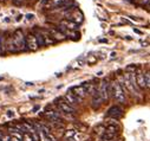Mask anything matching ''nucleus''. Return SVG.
I'll return each instance as SVG.
<instances>
[{
  "label": "nucleus",
  "mask_w": 150,
  "mask_h": 141,
  "mask_svg": "<svg viewBox=\"0 0 150 141\" xmlns=\"http://www.w3.org/2000/svg\"><path fill=\"white\" fill-rule=\"evenodd\" d=\"M25 18H26L27 20H32V19H34V14H32V13H27V14L25 16Z\"/></svg>",
  "instance_id": "24"
},
{
  "label": "nucleus",
  "mask_w": 150,
  "mask_h": 141,
  "mask_svg": "<svg viewBox=\"0 0 150 141\" xmlns=\"http://www.w3.org/2000/svg\"><path fill=\"white\" fill-rule=\"evenodd\" d=\"M21 18H23V16H21V14H19L18 17H16V21H20V20H21Z\"/></svg>",
  "instance_id": "28"
},
{
  "label": "nucleus",
  "mask_w": 150,
  "mask_h": 141,
  "mask_svg": "<svg viewBox=\"0 0 150 141\" xmlns=\"http://www.w3.org/2000/svg\"><path fill=\"white\" fill-rule=\"evenodd\" d=\"M71 5V0H47L45 6L47 9L53 7H69Z\"/></svg>",
  "instance_id": "6"
},
{
  "label": "nucleus",
  "mask_w": 150,
  "mask_h": 141,
  "mask_svg": "<svg viewBox=\"0 0 150 141\" xmlns=\"http://www.w3.org/2000/svg\"><path fill=\"white\" fill-rule=\"evenodd\" d=\"M45 118L47 120H50L51 122H54V123H62V118H60V113L59 112H54V110H47L45 112Z\"/></svg>",
  "instance_id": "8"
},
{
  "label": "nucleus",
  "mask_w": 150,
  "mask_h": 141,
  "mask_svg": "<svg viewBox=\"0 0 150 141\" xmlns=\"http://www.w3.org/2000/svg\"><path fill=\"white\" fill-rule=\"evenodd\" d=\"M110 96L114 97L116 102L123 103L125 102V94L123 87L120 84L118 81H112L110 82Z\"/></svg>",
  "instance_id": "2"
},
{
  "label": "nucleus",
  "mask_w": 150,
  "mask_h": 141,
  "mask_svg": "<svg viewBox=\"0 0 150 141\" xmlns=\"http://www.w3.org/2000/svg\"><path fill=\"white\" fill-rule=\"evenodd\" d=\"M97 90H98V94L100 95L103 102L104 101H108L110 98V82L108 80H103L100 82L99 88Z\"/></svg>",
  "instance_id": "3"
},
{
  "label": "nucleus",
  "mask_w": 150,
  "mask_h": 141,
  "mask_svg": "<svg viewBox=\"0 0 150 141\" xmlns=\"http://www.w3.org/2000/svg\"><path fill=\"white\" fill-rule=\"evenodd\" d=\"M6 115H7L8 118H14V112H13V110H7V112H6Z\"/></svg>",
  "instance_id": "25"
},
{
  "label": "nucleus",
  "mask_w": 150,
  "mask_h": 141,
  "mask_svg": "<svg viewBox=\"0 0 150 141\" xmlns=\"http://www.w3.org/2000/svg\"><path fill=\"white\" fill-rule=\"evenodd\" d=\"M60 26H63L64 28H66V30H69V31H70V30L76 31V30L78 28V24L73 23V21H71V20H69V19H64V20H62Z\"/></svg>",
  "instance_id": "13"
},
{
  "label": "nucleus",
  "mask_w": 150,
  "mask_h": 141,
  "mask_svg": "<svg viewBox=\"0 0 150 141\" xmlns=\"http://www.w3.org/2000/svg\"><path fill=\"white\" fill-rule=\"evenodd\" d=\"M11 141H23V140L19 137H16V136H11Z\"/></svg>",
  "instance_id": "27"
},
{
  "label": "nucleus",
  "mask_w": 150,
  "mask_h": 141,
  "mask_svg": "<svg viewBox=\"0 0 150 141\" xmlns=\"http://www.w3.org/2000/svg\"><path fill=\"white\" fill-rule=\"evenodd\" d=\"M38 48H39V45H38V42H37L34 33L30 32L26 36V49L30 51H35V50H38Z\"/></svg>",
  "instance_id": "5"
},
{
  "label": "nucleus",
  "mask_w": 150,
  "mask_h": 141,
  "mask_svg": "<svg viewBox=\"0 0 150 141\" xmlns=\"http://www.w3.org/2000/svg\"><path fill=\"white\" fill-rule=\"evenodd\" d=\"M64 100L70 104V105H72V107H73V105L74 104H77V103H79V101H78V98L76 97V96H74L70 90H67V93L65 94V96H64Z\"/></svg>",
  "instance_id": "14"
},
{
  "label": "nucleus",
  "mask_w": 150,
  "mask_h": 141,
  "mask_svg": "<svg viewBox=\"0 0 150 141\" xmlns=\"http://www.w3.org/2000/svg\"><path fill=\"white\" fill-rule=\"evenodd\" d=\"M70 91L76 96L77 98H78V101L79 102H82L85 97H86V95H88V93H86V90H85V88L83 87V85H76V87H72L71 89H70Z\"/></svg>",
  "instance_id": "7"
},
{
  "label": "nucleus",
  "mask_w": 150,
  "mask_h": 141,
  "mask_svg": "<svg viewBox=\"0 0 150 141\" xmlns=\"http://www.w3.org/2000/svg\"><path fill=\"white\" fill-rule=\"evenodd\" d=\"M23 141H33L32 135H31L30 133H24V135H23Z\"/></svg>",
  "instance_id": "22"
},
{
  "label": "nucleus",
  "mask_w": 150,
  "mask_h": 141,
  "mask_svg": "<svg viewBox=\"0 0 150 141\" xmlns=\"http://www.w3.org/2000/svg\"><path fill=\"white\" fill-rule=\"evenodd\" d=\"M136 82H137V87L141 89L145 88V80H144V73L141 69L136 70Z\"/></svg>",
  "instance_id": "11"
},
{
  "label": "nucleus",
  "mask_w": 150,
  "mask_h": 141,
  "mask_svg": "<svg viewBox=\"0 0 150 141\" xmlns=\"http://www.w3.org/2000/svg\"><path fill=\"white\" fill-rule=\"evenodd\" d=\"M122 108L118 107V105H114V107H111L109 110H108V116L110 118H114V119H120L122 116Z\"/></svg>",
  "instance_id": "10"
},
{
  "label": "nucleus",
  "mask_w": 150,
  "mask_h": 141,
  "mask_svg": "<svg viewBox=\"0 0 150 141\" xmlns=\"http://www.w3.org/2000/svg\"><path fill=\"white\" fill-rule=\"evenodd\" d=\"M134 31H135V32H136V33H139V34H141V33H142V32H141V31H139V30H137V28H134Z\"/></svg>",
  "instance_id": "30"
},
{
  "label": "nucleus",
  "mask_w": 150,
  "mask_h": 141,
  "mask_svg": "<svg viewBox=\"0 0 150 141\" xmlns=\"http://www.w3.org/2000/svg\"><path fill=\"white\" fill-rule=\"evenodd\" d=\"M49 32H50V34L52 36V38H53L54 41H64V39L66 38L65 34H64L62 31H59L58 28H50Z\"/></svg>",
  "instance_id": "12"
},
{
  "label": "nucleus",
  "mask_w": 150,
  "mask_h": 141,
  "mask_svg": "<svg viewBox=\"0 0 150 141\" xmlns=\"http://www.w3.org/2000/svg\"><path fill=\"white\" fill-rule=\"evenodd\" d=\"M3 135H4V134H3L1 132H0V139H1V136H3Z\"/></svg>",
  "instance_id": "33"
},
{
  "label": "nucleus",
  "mask_w": 150,
  "mask_h": 141,
  "mask_svg": "<svg viewBox=\"0 0 150 141\" xmlns=\"http://www.w3.org/2000/svg\"><path fill=\"white\" fill-rule=\"evenodd\" d=\"M92 107L95 108V109H97V108H99L100 105H102V103H103V100H102V97H100V95L98 94V90L92 95Z\"/></svg>",
  "instance_id": "15"
},
{
  "label": "nucleus",
  "mask_w": 150,
  "mask_h": 141,
  "mask_svg": "<svg viewBox=\"0 0 150 141\" xmlns=\"http://www.w3.org/2000/svg\"><path fill=\"white\" fill-rule=\"evenodd\" d=\"M26 85H33V83H31V82H27V83H26Z\"/></svg>",
  "instance_id": "32"
},
{
  "label": "nucleus",
  "mask_w": 150,
  "mask_h": 141,
  "mask_svg": "<svg viewBox=\"0 0 150 141\" xmlns=\"http://www.w3.org/2000/svg\"><path fill=\"white\" fill-rule=\"evenodd\" d=\"M13 4L17 5V6H21L23 5V1H21V0H13Z\"/></svg>",
  "instance_id": "26"
},
{
  "label": "nucleus",
  "mask_w": 150,
  "mask_h": 141,
  "mask_svg": "<svg viewBox=\"0 0 150 141\" xmlns=\"http://www.w3.org/2000/svg\"><path fill=\"white\" fill-rule=\"evenodd\" d=\"M5 41H6V37H4L3 34H0V55H4L6 52Z\"/></svg>",
  "instance_id": "18"
},
{
  "label": "nucleus",
  "mask_w": 150,
  "mask_h": 141,
  "mask_svg": "<svg viewBox=\"0 0 150 141\" xmlns=\"http://www.w3.org/2000/svg\"><path fill=\"white\" fill-rule=\"evenodd\" d=\"M0 141H1V139H0Z\"/></svg>",
  "instance_id": "35"
},
{
  "label": "nucleus",
  "mask_w": 150,
  "mask_h": 141,
  "mask_svg": "<svg viewBox=\"0 0 150 141\" xmlns=\"http://www.w3.org/2000/svg\"><path fill=\"white\" fill-rule=\"evenodd\" d=\"M118 132V128L115 126V125H109L104 128V133L106 134H112V135H116Z\"/></svg>",
  "instance_id": "17"
},
{
  "label": "nucleus",
  "mask_w": 150,
  "mask_h": 141,
  "mask_svg": "<svg viewBox=\"0 0 150 141\" xmlns=\"http://www.w3.org/2000/svg\"><path fill=\"white\" fill-rule=\"evenodd\" d=\"M6 51L11 53L23 52L26 50V37L21 30H17L5 41Z\"/></svg>",
  "instance_id": "1"
},
{
  "label": "nucleus",
  "mask_w": 150,
  "mask_h": 141,
  "mask_svg": "<svg viewBox=\"0 0 150 141\" xmlns=\"http://www.w3.org/2000/svg\"><path fill=\"white\" fill-rule=\"evenodd\" d=\"M1 141H11V135H3Z\"/></svg>",
  "instance_id": "23"
},
{
  "label": "nucleus",
  "mask_w": 150,
  "mask_h": 141,
  "mask_svg": "<svg viewBox=\"0 0 150 141\" xmlns=\"http://www.w3.org/2000/svg\"><path fill=\"white\" fill-rule=\"evenodd\" d=\"M144 80H145V88H150V70L144 74Z\"/></svg>",
  "instance_id": "20"
},
{
  "label": "nucleus",
  "mask_w": 150,
  "mask_h": 141,
  "mask_svg": "<svg viewBox=\"0 0 150 141\" xmlns=\"http://www.w3.org/2000/svg\"><path fill=\"white\" fill-rule=\"evenodd\" d=\"M33 33H34V36L37 38V42H38V45L39 46H45V41H44V37H43L40 30H34Z\"/></svg>",
  "instance_id": "16"
},
{
  "label": "nucleus",
  "mask_w": 150,
  "mask_h": 141,
  "mask_svg": "<svg viewBox=\"0 0 150 141\" xmlns=\"http://www.w3.org/2000/svg\"><path fill=\"white\" fill-rule=\"evenodd\" d=\"M38 109H39V105H37V107H34V108H33V110H32V112H37Z\"/></svg>",
  "instance_id": "29"
},
{
  "label": "nucleus",
  "mask_w": 150,
  "mask_h": 141,
  "mask_svg": "<svg viewBox=\"0 0 150 141\" xmlns=\"http://www.w3.org/2000/svg\"><path fill=\"white\" fill-rule=\"evenodd\" d=\"M116 135H112V134H106V133H104L103 135H102V140L103 141H109V140H112Z\"/></svg>",
  "instance_id": "21"
},
{
  "label": "nucleus",
  "mask_w": 150,
  "mask_h": 141,
  "mask_svg": "<svg viewBox=\"0 0 150 141\" xmlns=\"http://www.w3.org/2000/svg\"><path fill=\"white\" fill-rule=\"evenodd\" d=\"M148 6L150 7V0H149V1H148Z\"/></svg>",
  "instance_id": "34"
},
{
  "label": "nucleus",
  "mask_w": 150,
  "mask_h": 141,
  "mask_svg": "<svg viewBox=\"0 0 150 141\" xmlns=\"http://www.w3.org/2000/svg\"><path fill=\"white\" fill-rule=\"evenodd\" d=\"M56 102H57V107L59 108L60 113H65V114H69V115L76 113V109H74V108L72 107V105H70L65 100L58 98Z\"/></svg>",
  "instance_id": "4"
},
{
  "label": "nucleus",
  "mask_w": 150,
  "mask_h": 141,
  "mask_svg": "<svg viewBox=\"0 0 150 141\" xmlns=\"http://www.w3.org/2000/svg\"><path fill=\"white\" fill-rule=\"evenodd\" d=\"M77 133V130H74V129H71V130H66L65 134H64V139L67 140V141H71L72 137L74 136V134Z\"/></svg>",
  "instance_id": "19"
},
{
  "label": "nucleus",
  "mask_w": 150,
  "mask_h": 141,
  "mask_svg": "<svg viewBox=\"0 0 150 141\" xmlns=\"http://www.w3.org/2000/svg\"><path fill=\"white\" fill-rule=\"evenodd\" d=\"M67 19L79 25V24H81V23L84 20V16H83V13H82L79 10H74V11L72 12V14L67 16Z\"/></svg>",
  "instance_id": "9"
},
{
  "label": "nucleus",
  "mask_w": 150,
  "mask_h": 141,
  "mask_svg": "<svg viewBox=\"0 0 150 141\" xmlns=\"http://www.w3.org/2000/svg\"><path fill=\"white\" fill-rule=\"evenodd\" d=\"M4 20H5V21H6V23H10V21H11V19H10V18H5V19H4Z\"/></svg>",
  "instance_id": "31"
}]
</instances>
